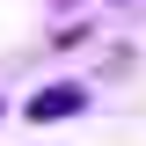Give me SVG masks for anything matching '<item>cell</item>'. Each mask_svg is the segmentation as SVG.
Instances as JSON below:
<instances>
[{
    "label": "cell",
    "instance_id": "1",
    "mask_svg": "<svg viewBox=\"0 0 146 146\" xmlns=\"http://www.w3.org/2000/svg\"><path fill=\"white\" fill-rule=\"evenodd\" d=\"M80 110H88V88H80V80H51V88L29 95V124H66Z\"/></svg>",
    "mask_w": 146,
    "mask_h": 146
}]
</instances>
